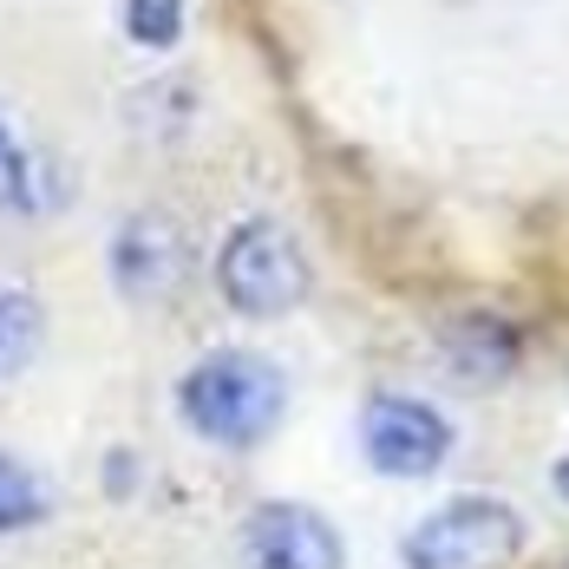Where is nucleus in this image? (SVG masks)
<instances>
[{
  "mask_svg": "<svg viewBox=\"0 0 569 569\" xmlns=\"http://www.w3.org/2000/svg\"><path fill=\"white\" fill-rule=\"evenodd\" d=\"M177 406H183V419H190L197 439L229 446V452H249V446H262V439L282 426L288 380H282L276 360L242 353V347H223V353H203V360L183 373Z\"/></svg>",
  "mask_w": 569,
  "mask_h": 569,
  "instance_id": "obj_1",
  "label": "nucleus"
},
{
  "mask_svg": "<svg viewBox=\"0 0 569 569\" xmlns=\"http://www.w3.org/2000/svg\"><path fill=\"white\" fill-rule=\"evenodd\" d=\"M523 550V517L505 498H452L419 517L399 543L406 569H511Z\"/></svg>",
  "mask_w": 569,
  "mask_h": 569,
  "instance_id": "obj_2",
  "label": "nucleus"
},
{
  "mask_svg": "<svg viewBox=\"0 0 569 569\" xmlns=\"http://www.w3.org/2000/svg\"><path fill=\"white\" fill-rule=\"evenodd\" d=\"M217 288L236 315H256V321H276L295 315L308 301V262H301V242L282 223H236L229 242L217 249Z\"/></svg>",
  "mask_w": 569,
  "mask_h": 569,
  "instance_id": "obj_3",
  "label": "nucleus"
},
{
  "mask_svg": "<svg viewBox=\"0 0 569 569\" xmlns=\"http://www.w3.org/2000/svg\"><path fill=\"white\" fill-rule=\"evenodd\" d=\"M360 446L380 478H426L452 452V426L439 419V406L412 393H373L360 412Z\"/></svg>",
  "mask_w": 569,
  "mask_h": 569,
  "instance_id": "obj_4",
  "label": "nucleus"
},
{
  "mask_svg": "<svg viewBox=\"0 0 569 569\" xmlns=\"http://www.w3.org/2000/svg\"><path fill=\"white\" fill-rule=\"evenodd\" d=\"M242 557L249 569H341V537L321 511L276 498L242 517Z\"/></svg>",
  "mask_w": 569,
  "mask_h": 569,
  "instance_id": "obj_5",
  "label": "nucleus"
},
{
  "mask_svg": "<svg viewBox=\"0 0 569 569\" xmlns=\"http://www.w3.org/2000/svg\"><path fill=\"white\" fill-rule=\"evenodd\" d=\"M439 353H446V373L458 387H498L517 367V335L498 315H458L439 335Z\"/></svg>",
  "mask_w": 569,
  "mask_h": 569,
  "instance_id": "obj_6",
  "label": "nucleus"
},
{
  "mask_svg": "<svg viewBox=\"0 0 569 569\" xmlns=\"http://www.w3.org/2000/svg\"><path fill=\"white\" fill-rule=\"evenodd\" d=\"M177 276H183V242H177L171 223L144 217V223H131L124 236H118V288H124L131 301L171 295Z\"/></svg>",
  "mask_w": 569,
  "mask_h": 569,
  "instance_id": "obj_7",
  "label": "nucleus"
},
{
  "mask_svg": "<svg viewBox=\"0 0 569 569\" xmlns=\"http://www.w3.org/2000/svg\"><path fill=\"white\" fill-rule=\"evenodd\" d=\"M40 341H47L40 301L20 295V288H0V380H13V373L40 353Z\"/></svg>",
  "mask_w": 569,
  "mask_h": 569,
  "instance_id": "obj_8",
  "label": "nucleus"
},
{
  "mask_svg": "<svg viewBox=\"0 0 569 569\" xmlns=\"http://www.w3.org/2000/svg\"><path fill=\"white\" fill-rule=\"evenodd\" d=\"M40 517H47V491H40V478H33L20 458H0V537L33 530Z\"/></svg>",
  "mask_w": 569,
  "mask_h": 569,
  "instance_id": "obj_9",
  "label": "nucleus"
},
{
  "mask_svg": "<svg viewBox=\"0 0 569 569\" xmlns=\"http://www.w3.org/2000/svg\"><path fill=\"white\" fill-rule=\"evenodd\" d=\"M124 33H131L138 47H151V53L177 47V33H183V0H124Z\"/></svg>",
  "mask_w": 569,
  "mask_h": 569,
  "instance_id": "obj_10",
  "label": "nucleus"
},
{
  "mask_svg": "<svg viewBox=\"0 0 569 569\" xmlns=\"http://www.w3.org/2000/svg\"><path fill=\"white\" fill-rule=\"evenodd\" d=\"M0 197H7V203H20V210L33 203V183H27V158H20V144L7 138V124H0Z\"/></svg>",
  "mask_w": 569,
  "mask_h": 569,
  "instance_id": "obj_11",
  "label": "nucleus"
},
{
  "mask_svg": "<svg viewBox=\"0 0 569 569\" xmlns=\"http://www.w3.org/2000/svg\"><path fill=\"white\" fill-rule=\"evenodd\" d=\"M557 498H563V505H569V458H563V465H557Z\"/></svg>",
  "mask_w": 569,
  "mask_h": 569,
  "instance_id": "obj_12",
  "label": "nucleus"
}]
</instances>
